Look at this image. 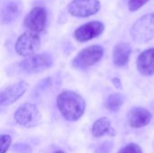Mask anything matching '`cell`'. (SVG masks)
Segmentation results:
<instances>
[{"mask_svg": "<svg viewBox=\"0 0 154 153\" xmlns=\"http://www.w3.org/2000/svg\"><path fill=\"white\" fill-rule=\"evenodd\" d=\"M138 71L145 77L154 75V48L143 51L136 60Z\"/></svg>", "mask_w": 154, "mask_h": 153, "instance_id": "13", "label": "cell"}, {"mask_svg": "<svg viewBox=\"0 0 154 153\" xmlns=\"http://www.w3.org/2000/svg\"><path fill=\"white\" fill-rule=\"evenodd\" d=\"M47 23V12L42 6L33 7L24 18L25 27L34 32H42L45 29Z\"/></svg>", "mask_w": 154, "mask_h": 153, "instance_id": "9", "label": "cell"}, {"mask_svg": "<svg viewBox=\"0 0 154 153\" xmlns=\"http://www.w3.org/2000/svg\"><path fill=\"white\" fill-rule=\"evenodd\" d=\"M150 0H128V8L131 12L138 11Z\"/></svg>", "mask_w": 154, "mask_h": 153, "instance_id": "19", "label": "cell"}, {"mask_svg": "<svg viewBox=\"0 0 154 153\" xmlns=\"http://www.w3.org/2000/svg\"><path fill=\"white\" fill-rule=\"evenodd\" d=\"M54 153H65L64 151H57L56 152H54Z\"/></svg>", "mask_w": 154, "mask_h": 153, "instance_id": "23", "label": "cell"}, {"mask_svg": "<svg viewBox=\"0 0 154 153\" xmlns=\"http://www.w3.org/2000/svg\"><path fill=\"white\" fill-rule=\"evenodd\" d=\"M104 30L105 25L102 22L91 21L77 28L74 32V37L79 42H86L100 36Z\"/></svg>", "mask_w": 154, "mask_h": 153, "instance_id": "8", "label": "cell"}, {"mask_svg": "<svg viewBox=\"0 0 154 153\" xmlns=\"http://www.w3.org/2000/svg\"><path fill=\"white\" fill-rule=\"evenodd\" d=\"M125 101V96H123L120 93H113L106 97L105 101V106L110 112L116 113L120 110Z\"/></svg>", "mask_w": 154, "mask_h": 153, "instance_id": "16", "label": "cell"}, {"mask_svg": "<svg viewBox=\"0 0 154 153\" xmlns=\"http://www.w3.org/2000/svg\"><path fill=\"white\" fill-rule=\"evenodd\" d=\"M112 83L116 88H122V83H121V80L118 78H112Z\"/></svg>", "mask_w": 154, "mask_h": 153, "instance_id": "22", "label": "cell"}, {"mask_svg": "<svg viewBox=\"0 0 154 153\" xmlns=\"http://www.w3.org/2000/svg\"><path fill=\"white\" fill-rule=\"evenodd\" d=\"M22 12V3L17 0H4L1 5L0 17L3 24L15 21Z\"/></svg>", "mask_w": 154, "mask_h": 153, "instance_id": "11", "label": "cell"}, {"mask_svg": "<svg viewBox=\"0 0 154 153\" xmlns=\"http://www.w3.org/2000/svg\"><path fill=\"white\" fill-rule=\"evenodd\" d=\"M41 47V39L37 32H25L21 34L15 43V51L23 57L33 55Z\"/></svg>", "mask_w": 154, "mask_h": 153, "instance_id": "6", "label": "cell"}, {"mask_svg": "<svg viewBox=\"0 0 154 153\" xmlns=\"http://www.w3.org/2000/svg\"><path fill=\"white\" fill-rule=\"evenodd\" d=\"M12 143V138L8 134H2L0 137V153L7 152Z\"/></svg>", "mask_w": 154, "mask_h": 153, "instance_id": "17", "label": "cell"}, {"mask_svg": "<svg viewBox=\"0 0 154 153\" xmlns=\"http://www.w3.org/2000/svg\"><path fill=\"white\" fill-rule=\"evenodd\" d=\"M53 65V59L48 53H40L31 55L27 59H24L20 63V68L23 71L28 74L41 73Z\"/></svg>", "mask_w": 154, "mask_h": 153, "instance_id": "5", "label": "cell"}, {"mask_svg": "<svg viewBox=\"0 0 154 153\" xmlns=\"http://www.w3.org/2000/svg\"><path fill=\"white\" fill-rule=\"evenodd\" d=\"M100 7L99 0H72L68 6V12L74 17L86 18L96 14Z\"/></svg>", "mask_w": 154, "mask_h": 153, "instance_id": "7", "label": "cell"}, {"mask_svg": "<svg viewBox=\"0 0 154 153\" xmlns=\"http://www.w3.org/2000/svg\"><path fill=\"white\" fill-rule=\"evenodd\" d=\"M132 53V47L127 42H118L113 50V62L117 68L127 65Z\"/></svg>", "mask_w": 154, "mask_h": 153, "instance_id": "14", "label": "cell"}, {"mask_svg": "<svg viewBox=\"0 0 154 153\" xmlns=\"http://www.w3.org/2000/svg\"><path fill=\"white\" fill-rule=\"evenodd\" d=\"M56 106L63 118L69 122L79 120L86 109L84 98L79 94L70 90L62 91L58 95Z\"/></svg>", "mask_w": 154, "mask_h": 153, "instance_id": "1", "label": "cell"}, {"mask_svg": "<svg viewBox=\"0 0 154 153\" xmlns=\"http://www.w3.org/2000/svg\"><path fill=\"white\" fill-rule=\"evenodd\" d=\"M112 149H113V143L111 142H105L97 147L96 153H110Z\"/></svg>", "mask_w": 154, "mask_h": 153, "instance_id": "20", "label": "cell"}, {"mask_svg": "<svg viewBox=\"0 0 154 153\" xmlns=\"http://www.w3.org/2000/svg\"><path fill=\"white\" fill-rule=\"evenodd\" d=\"M118 153H143L140 145L136 143H129L122 148Z\"/></svg>", "mask_w": 154, "mask_h": 153, "instance_id": "18", "label": "cell"}, {"mask_svg": "<svg viewBox=\"0 0 154 153\" xmlns=\"http://www.w3.org/2000/svg\"><path fill=\"white\" fill-rule=\"evenodd\" d=\"M131 36L134 42L143 44L154 38V12L141 16L131 28Z\"/></svg>", "mask_w": 154, "mask_h": 153, "instance_id": "2", "label": "cell"}, {"mask_svg": "<svg viewBox=\"0 0 154 153\" xmlns=\"http://www.w3.org/2000/svg\"><path fill=\"white\" fill-rule=\"evenodd\" d=\"M105 50L100 45H91L81 50L72 60L71 67L78 69H88L101 60Z\"/></svg>", "mask_w": 154, "mask_h": 153, "instance_id": "3", "label": "cell"}, {"mask_svg": "<svg viewBox=\"0 0 154 153\" xmlns=\"http://www.w3.org/2000/svg\"><path fill=\"white\" fill-rule=\"evenodd\" d=\"M92 134L96 138H100L105 135L115 136L116 134V130L112 127L111 121L106 117H101L97 119L91 129Z\"/></svg>", "mask_w": 154, "mask_h": 153, "instance_id": "15", "label": "cell"}, {"mask_svg": "<svg viewBox=\"0 0 154 153\" xmlns=\"http://www.w3.org/2000/svg\"><path fill=\"white\" fill-rule=\"evenodd\" d=\"M152 118V113L141 106L134 107L130 110L128 114V123L132 128L139 129L148 125Z\"/></svg>", "mask_w": 154, "mask_h": 153, "instance_id": "12", "label": "cell"}, {"mask_svg": "<svg viewBox=\"0 0 154 153\" xmlns=\"http://www.w3.org/2000/svg\"><path fill=\"white\" fill-rule=\"evenodd\" d=\"M14 118L19 125L25 128H32L39 124L42 115L35 105L24 103L16 109Z\"/></svg>", "mask_w": 154, "mask_h": 153, "instance_id": "4", "label": "cell"}, {"mask_svg": "<svg viewBox=\"0 0 154 153\" xmlns=\"http://www.w3.org/2000/svg\"><path fill=\"white\" fill-rule=\"evenodd\" d=\"M29 84L25 81H19L8 86L0 94V106H8L21 98L27 91Z\"/></svg>", "mask_w": 154, "mask_h": 153, "instance_id": "10", "label": "cell"}, {"mask_svg": "<svg viewBox=\"0 0 154 153\" xmlns=\"http://www.w3.org/2000/svg\"><path fill=\"white\" fill-rule=\"evenodd\" d=\"M14 151L17 153H31L32 148L24 143H18L15 146H14Z\"/></svg>", "mask_w": 154, "mask_h": 153, "instance_id": "21", "label": "cell"}]
</instances>
